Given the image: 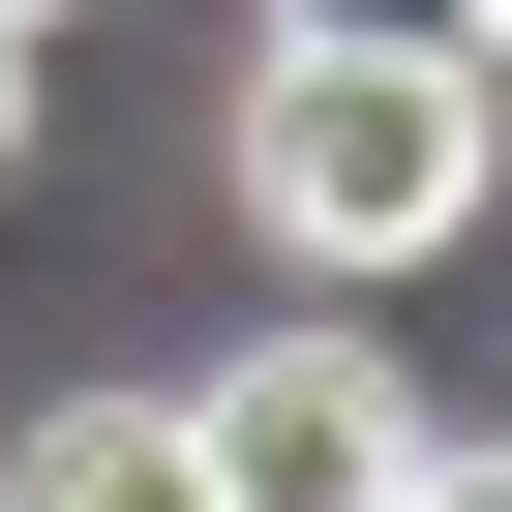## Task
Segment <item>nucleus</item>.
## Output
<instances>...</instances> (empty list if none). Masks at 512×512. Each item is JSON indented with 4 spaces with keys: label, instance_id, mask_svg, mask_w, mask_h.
I'll use <instances>...</instances> for the list:
<instances>
[{
    "label": "nucleus",
    "instance_id": "obj_1",
    "mask_svg": "<svg viewBox=\"0 0 512 512\" xmlns=\"http://www.w3.org/2000/svg\"><path fill=\"white\" fill-rule=\"evenodd\" d=\"M482 151H512L482 31H272L241 61V211H272L302 272H422L482 211Z\"/></svg>",
    "mask_w": 512,
    "mask_h": 512
},
{
    "label": "nucleus",
    "instance_id": "obj_2",
    "mask_svg": "<svg viewBox=\"0 0 512 512\" xmlns=\"http://www.w3.org/2000/svg\"><path fill=\"white\" fill-rule=\"evenodd\" d=\"M181 482H211V512H392V482H422V392H392L362 332H241V362L181 392Z\"/></svg>",
    "mask_w": 512,
    "mask_h": 512
},
{
    "label": "nucleus",
    "instance_id": "obj_3",
    "mask_svg": "<svg viewBox=\"0 0 512 512\" xmlns=\"http://www.w3.org/2000/svg\"><path fill=\"white\" fill-rule=\"evenodd\" d=\"M31 512H181V392H61L31 422Z\"/></svg>",
    "mask_w": 512,
    "mask_h": 512
},
{
    "label": "nucleus",
    "instance_id": "obj_4",
    "mask_svg": "<svg viewBox=\"0 0 512 512\" xmlns=\"http://www.w3.org/2000/svg\"><path fill=\"white\" fill-rule=\"evenodd\" d=\"M0 151H31V0H0Z\"/></svg>",
    "mask_w": 512,
    "mask_h": 512
},
{
    "label": "nucleus",
    "instance_id": "obj_5",
    "mask_svg": "<svg viewBox=\"0 0 512 512\" xmlns=\"http://www.w3.org/2000/svg\"><path fill=\"white\" fill-rule=\"evenodd\" d=\"M452 31H482V91H512V0H452Z\"/></svg>",
    "mask_w": 512,
    "mask_h": 512
},
{
    "label": "nucleus",
    "instance_id": "obj_6",
    "mask_svg": "<svg viewBox=\"0 0 512 512\" xmlns=\"http://www.w3.org/2000/svg\"><path fill=\"white\" fill-rule=\"evenodd\" d=\"M31 31H61V0H31Z\"/></svg>",
    "mask_w": 512,
    "mask_h": 512
}]
</instances>
